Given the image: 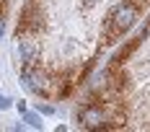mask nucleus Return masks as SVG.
Segmentation results:
<instances>
[{
	"label": "nucleus",
	"instance_id": "nucleus-1",
	"mask_svg": "<svg viewBox=\"0 0 150 132\" xmlns=\"http://www.w3.org/2000/svg\"><path fill=\"white\" fill-rule=\"evenodd\" d=\"M137 16H140V3L137 0H122L111 8V13L106 18V26H104V36L106 42H114L117 36L127 34L137 23Z\"/></svg>",
	"mask_w": 150,
	"mask_h": 132
},
{
	"label": "nucleus",
	"instance_id": "nucleus-2",
	"mask_svg": "<svg viewBox=\"0 0 150 132\" xmlns=\"http://www.w3.org/2000/svg\"><path fill=\"white\" fill-rule=\"evenodd\" d=\"M21 83L36 96H49V88L54 80L36 65H21Z\"/></svg>",
	"mask_w": 150,
	"mask_h": 132
},
{
	"label": "nucleus",
	"instance_id": "nucleus-3",
	"mask_svg": "<svg viewBox=\"0 0 150 132\" xmlns=\"http://www.w3.org/2000/svg\"><path fill=\"white\" fill-rule=\"evenodd\" d=\"M78 122L86 130H101L109 122V114L101 104H86L83 109H78Z\"/></svg>",
	"mask_w": 150,
	"mask_h": 132
},
{
	"label": "nucleus",
	"instance_id": "nucleus-4",
	"mask_svg": "<svg viewBox=\"0 0 150 132\" xmlns=\"http://www.w3.org/2000/svg\"><path fill=\"white\" fill-rule=\"evenodd\" d=\"M39 55H42V47L36 39H31V36H21L18 34V57L23 65H36L39 62Z\"/></svg>",
	"mask_w": 150,
	"mask_h": 132
},
{
	"label": "nucleus",
	"instance_id": "nucleus-5",
	"mask_svg": "<svg viewBox=\"0 0 150 132\" xmlns=\"http://www.w3.org/2000/svg\"><path fill=\"white\" fill-rule=\"evenodd\" d=\"M26 122H29L31 127H42V122H39V117H36V114H26Z\"/></svg>",
	"mask_w": 150,
	"mask_h": 132
},
{
	"label": "nucleus",
	"instance_id": "nucleus-6",
	"mask_svg": "<svg viewBox=\"0 0 150 132\" xmlns=\"http://www.w3.org/2000/svg\"><path fill=\"white\" fill-rule=\"evenodd\" d=\"M11 106V99H5V96H0V109H8Z\"/></svg>",
	"mask_w": 150,
	"mask_h": 132
},
{
	"label": "nucleus",
	"instance_id": "nucleus-7",
	"mask_svg": "<svg viewBox=\"0 0 150 132\" xmlns=\"http://www.w3.org/2000/svg\"><path fill=\"white\" fill-rule=\"evenodd\" d=\"M39 111H42V114H52L54 109H52V106H42V104H39Z\"/></svg>",
	"mask_w": 150,
	"mask_h": 132
},
{
	"label": "nucleus",
	"instance_id": "nucleus-8",
	"mask_svg": "<svg viewBox=\"0 0 150 132\" xmlns=\"http://www.w3.org/2000/svg\"><path fill=\"white\" fill-rule=\"evenodd\" d=\"M3 29H5V26H3V18H0V36H3Z\"/></svg>",
	"mask_w": 150,
	"mask_h": 132
}]
</instances>
